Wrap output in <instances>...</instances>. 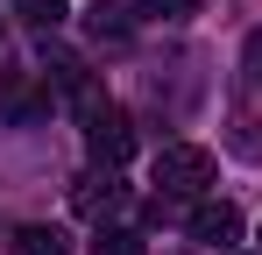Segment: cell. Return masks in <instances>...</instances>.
<instances>
[{
  "mask_svg": "<svg viewBox=\"0 0 262 255\" xmlns=\"http://www.w3.org/2000/svg\"><path fill=\"white\" fill-rule=\"evenodd\" d=\"M213 149H199V142H163L156 149V184L177 192V199H199L206 184H213Z\"/></svg>",
  "mask_w": 262,
  "mask_h": 255,
  "instance_id": "obj_1",
  "label": "cell"
},
{
  "mask_svg": "<svg viewBox=\"0 0 262 255\" xmlns=\"http://www.w3.org/2000/svg\"><path fill=\"white\" fill-rule=\"evenodd\" d=\"M85 142H92V163H106V170H121L135 156V128H128V114H99V121H85Z\"/></svg>",
  "mask_w": 262,
  "mask_h": 255,
  "instance_id": "obj_2",
  "label": "cell"
},
{
  "mask_svg": "<svg viewBox=\"0 0 262 255\" xmlns=\"http://www.w3.org/2000/svg\"><path fill=\"white\" fill-rule=\"evenodd\" d=\"M121 199H128V192H121V177H114V170H106V177L92 170V177H78V184H71V206L85 213V220H99V227L121 213Z\"/></svg>",
  "mask_w": 262,
  "mask_h": 255,
  "instance_id": "obj_3",
  "label": "cell"
},
{
  "mask_svg": "<svg viewBox=\"0 0 262 255\" xmlns=\"http://www.w3.org/2000/svg\"><path fill=\"white\" fill-rule=\"evenodd\" d=\"M191 234H199L206 248H234V241H241V213L227 206V199H199V206H191Z\"/></svg>",
  "mask_w": 262,
  "mask_h": 255,
  "instance_id": "obj_4",
  "label": "cell"
},
{
  "mask_svg": "<svg viewBox=\"0 0 262 255\" xmlns=\"http://www.w3.org/2000/svg\"><path fill=\"white\" fill-rule=\"evenodd\" d=\"M0 114H7V121H29V114H36V92H29L21 71H0Z\"/></svg>",
  "mask_w": 262,
  "mask_h": 255,
  "instance_id": "obj_5",
  "label": "cell"
},
{
  "mask_svg": "<svg viewBox=\"0 0 262 255\" xmlns=\"http://www.w3.org/2000/svg\"><path fill=\"white\" fill-rule=\"evenodd\" d=\"M14 255H71V241H64V227H21Z\"/></svg>",
  "mask_w": 262,
  "mask_h": 255,
  "instance_id": "obj_6",
  "label": "cell"
},
{
  "mask_svg": "<svg viewBox=\"0 0 262 255\" xmlns=\"http://www.w3.org/2000/svg\"><path fill=\"white\" fill-rule=\"evenodd\" d=\"M92 255H142V234H135V227H114V220H106V227L92 234Z\"/></svg>",
  "mask_w": 262,
  "mask_h": 255,
  "instance_id": "obj_7",
  "label": "cell"
},
{
  "mask_svg": "<svg viewBox=\"0 0 262 255\" xmlns=\"http://www.w3.org/2000/svg\"><path fill=\"white\" fill-rule=\"evenodd\" d=\"M14 14H21V22H36V29H57V22L71 14V0H14Z\"/></svg>",
  "mask_w": 262,
  "mask_h": 255,
  "instance_id": "obj_8",
  "label": "cell"
},
{
  "mask_svg": "<svg viewBox=\"0 0 262 255\" xmlns=\"http://www.w3.org/2000/svg\"><path fill=\"white\" fill-rule=\"evenodd\" d=\"M199 0H128V14H149V22H184Z\"/></svg>",
  "mask_w": 262,
  "mask_h": 255,
  "instance_id": "obj_9",
  "label": "cell"
},
{
  "mask_svg": "<svg viewBox=\"0 0 262 255\" xmlns=\"http://www.w3.org/2000/svg\"><path fill=\"white\" fill-rule=\"evenodd\" d=\"M92 29H99V36H106V29L121 36V29H128V0H99V7H92Z\"/></svg>",
  "mask_w": 262,
  "mask_h": 255,
  "instance_id": "obj_10",
  "label": "cell"
},
{
  "mask_svg": "<svg viewBox=\"0 0 262 255\" xmlns=\"http://www.w3.org/2000/svg\"><path fill=\"white\" fill-rule=\"evenodd\" d=\"M241 78H248V85H262V29L241 42Z\"/></svg>",
  "mask_w": 262,
  "mask_h": 255,
  "instance_id": "obj_11",
  "label": "cell"
}]
</instances>
